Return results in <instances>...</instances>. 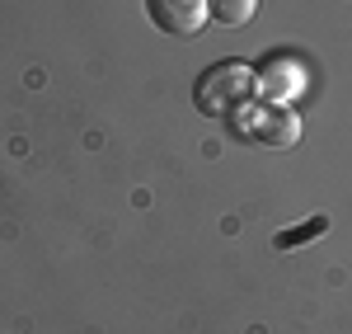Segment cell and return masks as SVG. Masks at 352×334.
I'll return each mask as SVG.
<instances>
[{"label": "cell", "instance_id": "obj_1", "mask_svg": "<svg viewBox=\"0 0 352 334\" xmlns=\"http://www.w3.org/2000/svg\"><path fill=\"white\" fill-rule=\"evenodd\" d=\"M197 109L207 118H221V123H235L254 99H258V81H254V66L244 61H217L212 71H202V81L192 90Z\"/></svg>", "mask_w": 352, "mask_h": 334}, {"label": "cell", "instance_id": "obj_3", "mask_svg": "<svg viewBox=\"0 0 352 334\" xmlns=\"http://www.w3.org/2000/svg\"><path fill=\"white\" fill-rule=\"evenodd\" d=\"M254 81H258V99L263 104H292L305 90V71H300L296 56H268V61L254 66Z\"/></svg>", "mask_w": 352, "mask_h": 334}, {"label": "cell", "instance_id": "obj_2", "mask_svg": "<svg viewBox=\"0 0 352 334\" xmlns=\"http://www.w3.org/2000/svg\"><path fill=\"white\" fill-rule=\"evenodd\" d=\"M235 127L263 146H296L300 141V118L292 113V104H249L235 118Z\"/></svg>", "mask_w": 352, "mask_h": 334}, {"label": "cell", "instance_id": "obj_6", "mask_svg": "<svg viewBox=\"0 0 352 334\" xmlns=\"http://www.w3.org/2000/svg\"><path fill=\"white\" fill-rule=\"evenodd\" d=\"M320 231H324V217H315V222L300 226V231H282V236H277V250H296L305 236H320Z\"/></svg>", "mask_w": 352, "mask_h": 334}, {"label": "cell", "instance_id": "obj_4", "mask_svg": "<svg viewBox=\"0 0 352 334\" xmlns=\"http://www.w3.org/2000/svg\"><path fill=\"white\" fill-rule=\"evenodd\" d=\"M146 14L160 33H174V38H192L212 19L207 0H146Z\"/></svg>", "mask_w": 352, "mask_h": 334}, {"label": "cell", "instance_id": "obj_5", "mask_svg": "<svg viewBox=\"0 0 352 334\" xmlns=\"http://www.w3.org/2000/svg\"><path fill=\"white\" fill-rule=\"evenodd\" d=\"M207 10H212V19L226 28H240L254 19V10H258V0H207Z\"/></svg>", "mask_w": 352, "mask_h": 334}]
</instances>
